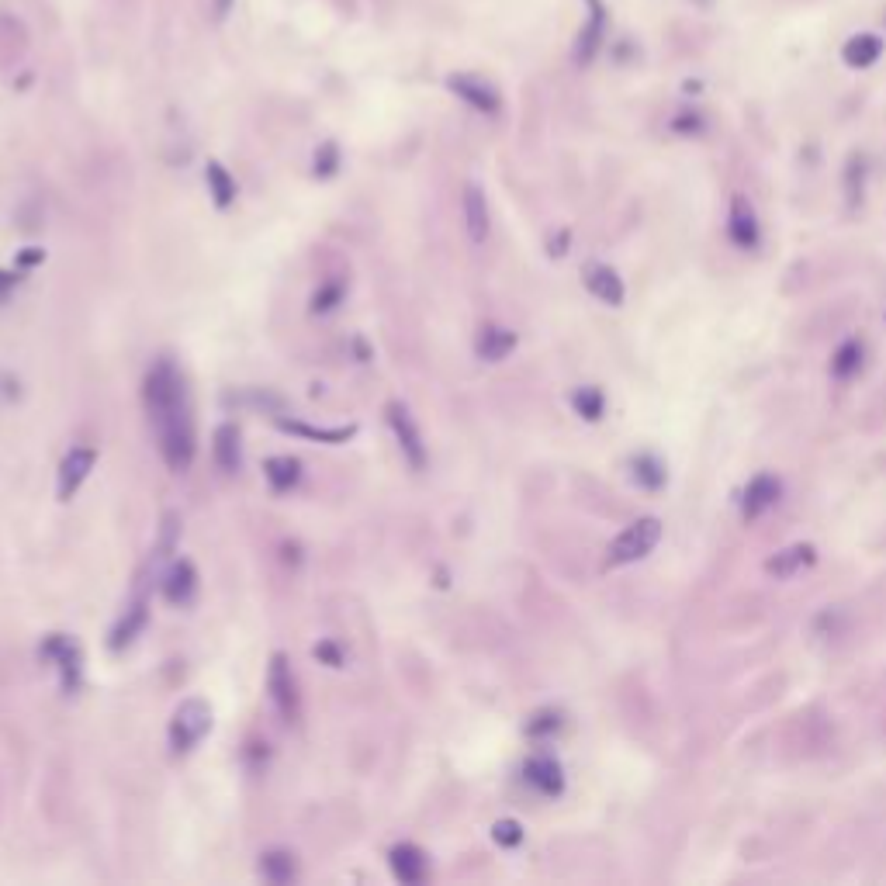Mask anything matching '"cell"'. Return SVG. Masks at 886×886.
<instances>
[{"label": "cell", "instance_id": "cell-13", "mask_svg": "<svg viewBox=\"0 0 886 886\" xmlns=\"http://www.w3.org/2000/svg\"><path fill=\"white\" fill-rule=\"evenodd\" d=\"M388 859H392V873H395V880H402L405 886L423 883V876H426V859H423V852H419L416 845H395Z\"/></svg>", "mask_w": 886, "mask_h": 886}, {"label": "cell", "instance_id": "cell-12", "mask_svg": "<svg viewBox=\"0 0 886 886\" xmlns=\"http://www.w3.org/2000/svg\"><path fill=\"white\" fill-rule=\"evenodd\" d=\"M585 288L606 305H620L623 302V281L617 277V270L603 267V264H589L585 267Z\"/></svg>", "mask_w": 886, "mask_h": 886}, {"label": "cell", "instance_id": "cell-14", "mask_svg": "<svg viewBox=\"0 0 886 886\" xmlns=\"http://www.w3.org/2000/svg\"><path fill=\"white\" fill-rule=\"evenodd\" d=\"M807 565H814V547L793 544V547H786V551H779L776 558L765 561V572L776 575V578H790V575L803 572Z\"/></svg>", "mask_w": 886, "mask_h": 886}, {"label": "cell", "instance_id": "cell-10", "mask_svg": "<svg viewBox=\"0 0 886 886\" xmlns=\"http://www.w3.org/2000/svg\"><path fill=\"white\" fill-rule=\"evenodd\" d=\"M464 225H468L471 243H485L488 229H492V225H488V201L478 184L464 187Z\"/></svg>", "mask_w": 886, "mask_h": 886}, {"label": "cell", "instance_id": "cell-15", "mask_svg": "<svg viewBox=\"0 0 886 886\" xmlns=\"http://www.w3.org/2000/svg\"><path fill=\"white\" fill-rule=\"evenodd\" d=\"M589 7H592L589 25L582 28V35H578V49H575L578 63H589V59L596 56L599 42H603V35H606V11H603V4H599V0H589Z\"/></svg>", "mask_w": 886, "mask_h": 886}, {"label": "cell", "instance_id": "cell-5", "mask_svg": "<svg viewBox=\"0 0 886 886\" xmlns=\"http://www.w3.org/2000/svg\"><path fill=\"white\" fill-rule=\"evenodd\" d=\"M388 423H392L395 440H399L405 461H409L412 468H423V464H426V443H423V433H419L416 419H412V412L405 409L402 402H392V405H388Z\"/></svg>", "mask_w": 886, "mask_h": 886}, {"label": "cell", "instance_id": "cell-2", "mask_svg": "<svg viewBox=\"0 0 886 886\" xmlns=\"http://www.w3.org/2000/svg\"><path fill=\"white\" fill-rule=\"evenodd\" d=\"M658 540H662V523H658L655 516H644V520L630 523V527L613 540L610 554H606V565L610 568L634 565V561H641L644 554H651V547H655Z\"/></svg>", "mask_w": 886, "mask_h": 886}, {"label": "cell", "instance_id": "cell-36", "mask_svg": "<svg viewBox=\"0 0 886 886\" xmlns=\"http://www.w3.org/2000/svg\"><path fill=\"white\" fill-rule=\"evenodd\" d=\"M35 260H42V253H25V257H21V264H35Z\"/></svg>", "mask_w": 886, "mask_h": 886}, {"label": "cell", "instance_id": "cell-35", "mask_svg": "<svg viewBox=\"0 0 886 886\" xmlns=\"http://www.w3.org/2000/svg\"><path fill=\"white\" fill-rule=\"evenodd\" d=\"M11 288H14V274H7V270H0V298H4Z\"/></svg>", "mask_w": 886, "mask_h": 886}, {"label": "cell", "instance_id": "cell-18", "mask_svg": "<svg viewBox=\"0 0 886 886\" xmlns=\"http://www.w3.org/2000/svg\"><path fill=\"white\" fill-rule=\"evenodd\" d=\"M264 475L274 492H291V488L302 482V461H298V457H288V454L270 457V461L264 464Z\"/></svg>", "mask_w": 886, "mask_h": 886}, {"label": "cell", "instance_id": "cell-8", "mask_svg": "<svg viewBox=\"0 0 886 886\" xmlns=\"http://www.w3.org/2000/svg\"><path fill=\"white\" fill-rule=\"evenodd\" d=\"M42 655L56 662L59 675H63V689H66V693H70V689H77V682H80V648L70 641V637L52 634L49 641H45Z\"/></svg>", "mask_w": 886, "mask_h": 886}, {"label": "cell", "instance_id": "cell-31", "mask_svg": "<svg viewBox=\"0 0 886 886\" xmlns=\"http://www.w3.org/2000/svg\"><path fill=\"white\" fill-rule=\"evenodd\" d=\"M340 295H343L340 284H329V288H322L319 295H315V305H312V309H315V312H329L336 302H340Z\"/></svg>", "mask_w": 886, "mask_h": 886}, {"label": "cell", "instance_id": "cell-28", "mask_svg": "<svg viewBox=\"0 0 886 886\" xmlns=\"http://www.w3.org/2000/svg\"><path fill=\"white\" fill-rule=\"evenodd\" d=\"M492 838H495V845H502V848H516L523 842V828L516 821H495Z\"/></svg>", "mask_w": 886, "mask_h": 886}, {"label": "cell", "instance_id": "cell-26", "mask_svg": "<svg viewBox=\"0 0 886 886\" xmlns=\"http://www.w3.org/2000/svg\"><path fill=\"white\" fill-rule=\"evenodd\" d=\"M281 430L288 433H302L309 440H326V443H343L354 437V426H340V430H315V426H302V423H281Z\"/></svg>", "mask_w": 886, "mask_h": 886}, {"label": "cell", "instance_id": "cell-32", "mask_svg": "<svg viewBox=\"0 0 886 886\" xmlns=\"http://www.w3.org/2000/svg\"><path fill=\"white\" fill-rule=\"evenodd\" d=\"M530 734H547V731H558V713H537L533 724L527 727Z\"/></svg>", "mask_w": 886, "mask_h": 886}, {"label": "cell", "instance_id": "cell-34", "mask_svg": "<svg viewBox=\"0 0 886 886\" xmlns=\"http://www.w3.org/2000/svg\"><path fill=\"white\" fill-rule=\"evenodd\" d=\"M212 11H215V18H225V14L232 11V0H212Z\"/></svg>", "mask_w": 886, "mask_h": 886}, {"label": "cell", "instance_id": "cell-11", "mask_svg": "<svg viewBox=\"0 0 886 886\" xmlns=\"http://www.w3.org/2000/svg\"><path fill=\"white\" fill-rule=\"evenodd\" d=\"M516 347V333L506 326H482L478 329V340H475V354L482 360H506L513 354Z\"/></svg>", "mask_w": 886, "mask_h": 886}, {"label": "cell", "instance_id": "cell-4", "mask_svg": "<svg viewBox=\"0 0 886 886\" xmlns=\"http://www.w3.org/2000/svg\"><path fill=\"white\" fill-rule=\"evenodd\" d=\"M267 689H270V700H274L277 713H281L288 724H295L298 713H302V696H298V682L295 672H291L288 658L274 655L270 658V672H267Z\"/></svg>", "mask_w": 886, "mask_h": 886}, {"label": "cell", "instance_id": "cell-22", "mask_svg": "<svg viewBox=\"0 0 886 886\" xmlns=\"http://www.w3.org/2000/svg\"><path fill=\"white\" fill-rule=\"evenodd\" d=\"M142 627H146V606L135 603V606H129V610H125V617L115 623V630H111V648L122 651L125 644L135 641V634H139Z\"/></svg>", "mask_w": 886, "mask_h": 886}, {"label": "cell", "instance_id": "cell-3", "mask_svg": "<svg viewBox=\"0 0 886 886\" xmlns=\"http://www.w3.org/2000/svg\"><path fill=\"white\" fill-rule=\"evenodd\" d=\"M208 731H212V707L205 700H184L170 720V748L177 755L191 752Z\"/></svg>", "mask_w": 886, "mask_h": 886}, {"label": "cell", "instance_id": "cell-27", "mask_svg": "<svg viewBox=\"0 0 886 886\" xmlns=\"http://www.w3.org/2000/svg\"><path fill=\"white\" fill-rule=\"evenodd\" d=\"M575 409L582 412L585 419H599L603 416V392H596V388H582V392H575Z\"/></svg>", "mask_w": 886, "mask_h": 886}, {"label": "cell", "instance_id": "cell-16", "mask_svg": "<svg viewBox=\"0 0 886 886\" xmlns=\"http://www.w3.org/2000/svg\"><path fill=\"white\" fill-rule=\"evenodd\" d=\"M779 499V482L772 475H758L752 478L745 492V520H758L769 506H776Z\"/></svg>", "mask_w": 886, "mask_h": 886}, {"label": "cell", "instance_id": "cell-33", "mask_svg": "<svg viewBox=\"0 0 886 886\" xmlns=\"http://www.w3.org/2000/svg\"><path fill=\"white\" fill-rule=\"evenodd\" d=\"M315 655H319V658H326V662L333 665V668L340 665V651H336L333 644H322V648H315Z\"/></svg>", "mask_w": 886, "mask_h": 886}, {"label": "cell", "instance_id": "cell-7", "mask_svg": "<svg viewBox=\"0 0 886 886\" xmlns=\"http://www.w3.org/2000/svg\"><path fill=\"white\" fill-rule=\"evenodd\" d=\"M94 461L97 454L90 447H73L70 454L63 457V464H59V499L70 502L73 495H77V488L87 482V475L94 471Z\"/></svg>", "mask_w": 886, "mask_h": 886}, {"label": "cell", "instance_id": "cell-23", "mask_svg": "<svg viewBox=\"0 0 886 886\" xmlns=\"http://www.w3.org/2000/svg\"><path fill=\"white\" fill-rule=\"evenodd\" d=\"M205 180H208V191H212L215 205H219V208H229V205H232V198H236V180L229 177V170H225L222 163H208Z\"/></svg>", "mask_w": 886, "mask_h": 886}, {"label": "cell", "instance_id": "cell-9", "mask_svg": "<svg viewBox=\"0 0 886 886\" xmlns=\"http://www.w3.org/2000/svg\"><path fill=\"white\" fill-rule=\"evenodd\" d=\"M727 232H731V243L741 246V250H755L758 246V222L755 212L741 194L731 198V222H727Z\"/></svg>", "mask_w": 886, "mask_h": 886}, {"label": "cell", "instance_id": "cell-19", "mask_svg": "<svg viewBox=\"0 0 886 886\" xmlns=\"http://www.w3.org/2000/svg\"><path fill=\"white\" fill-rule=\"evenodd\" d=\"M527 783L537 786V790L547 793V797H554V793H561V786H565V776H561V765L554 762V758H530Z\"/></svg>", "mask_w": 886, "mask_h": 886}, {"label": "cell", "instance_id": "cell-25", "mask_svg": "<svg viewBox=\"0 0 886 886\" xmlns=\"http://www.w3.org/2000/svg\"><path fill=\"white\" fill-rule=\"evenodd\" d=\"M859 364H862V347L855 340H848L842 343L835 360H831V371H835V378H852V374L859 371Z\"/></svg>", "mask_w": 886, "mask_h": 886}, {"label": "cell", "instance_id": "cell-1", "mask_svg": "<svg viewBox=\"0 0 886 886\" xmlns=\"http://www.w3.org/2000/svg\"><path fill=\"white\" fill-rule=\"evenodd\" d=\"M142 399H146L149 423L160 440V454L167 461L170 471H187L194 461V416H191V399H187L184 378L170 360L153 364V371L146 374L142 385Z\"/></svg>", "mask_w": 886, "mask_h": 886}, {"label": "cell", "instance_id": "cell-24", "mask_svg": "<svg viewBox=\"0 0 886 886\" xmlns=\"http://www.w3.org/2000/svg\"><path fill=\"white\" fill-rule=\"evenodd\" d=\"M260 873H264V880L270 883H291L295 880V859H291L288 852H267L264 859H260Z\"/></svg>", "mask_w": 886, "mask_h": 886}, {"label": "cell", "instance_id": "cell-20", "mask_svg": "<svg viewBox=\"0 0 886 886\" xmlns=\"http://www.w3.org/2000/svg\"><path fill=\"white\" fill-rule=\"evenodd\" d=\"M194 589H198V575H194V568L187 565V561H177L174 568L167 572V582H163V592H167L170 603L184 606L194 599Z\"/></svg>", "mask_w": 886, "mask_h": 886}, {"label": "cell", "instance_id": "cell-21", "mask_svg": "<svg viewBox=\"0 0 886 886\" xmlns=\"http://www.w3.org/2000/svg\"><path fill=\"white\" fill-rule=\"evenodd\" d=\"M215 461L222 471H239L243 464V447H239V430L232 423H222L215 430Z\"/></svg>", "mask_w": 886, "mask_h": 886}, {"label": "cell", "instance_id": "cell-6", "mask_svg": "<svg viewBox=\"0 0 886 886\" xmlns=\"http://www.w3.org/2000/svg\"><path fill=\"white\" fill-rule=\"evenodd\" d=\"M447 87L454 90L464 104H471L475 111H482V115H495V111H499V104H502L499 90L488 84V80L475 77V73H454V77L447 80Z\"/></svg>", "mask_w": 886, "mask_h": 886}, {"label": "cell", "instance_id": "cell-17", "mask_svg": "<svg viewBox=\"0 0 886 886\" xmlns=\"http://www.w3.org/2000/svg\"><path fill=\"white\" fill-rule=\"evenodd\" d=\"M880 52H883L880 35L862 32V35H852V39L845 42L842 56H845V63L852 66V70H866V66H873L876 59H880Z\"/></svg>", "mask_w": 886, "mask_h": 886}, {"label": "cell", "instance_id": "cell-29", "mask_svg": "<svg viewBox=\"0 0 886 886\" xmlns=\"http://www.w3.org/2000/svg\"><path fill=\"white\" fill-rule=\"evenodd\" d=\"M637 478H641V482L648 485V488H658V485L665 482L662 468H658V464L651 461V457H641V461H637Z\"/></svg>", "mask_w": 886, "mask_h": 886}, {"label": "cell", "instance_id": "cell-30", "mask_svg": "<svg viewBox=\"0 0 886 886\" xmlns=\"http://www.w3.org/2000/svg\"><path fill=\"white\" fill-rule=\"evenodd\" d=\"M336 163H340V153H336V146H322L319 156H315V174L329 177L336 170Z\"/></svg>", "mask_w": 886, "mask_h": 886}]
</instances>
